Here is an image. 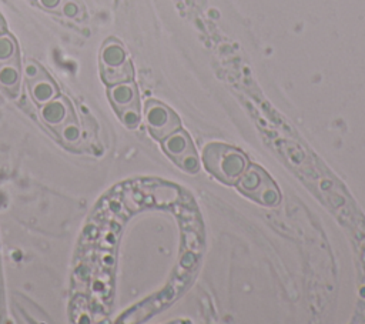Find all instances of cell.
I'll use <instances>...</instances> for the list:
<instances>
[{
    "label": "cell",
    "mask_w": 365,
    "mask_h": 324,
    "mask_svg": "<svg viewBox=\"0 0 365 324\" xmlns=\"http://www.w3.org/2000/svg\"><path fill=\"white\" fill-rule=\"evenodd\" d=\"M61 136L63 138L70 143V144H76L78 143L80 140V128L76 124V121H66L63 126H61Z\"/></svg>",
    "instance_id": "obj_12"
},
{
    "label": "cell",
    "mask_w": 365,
    "mask_h": 324,
    "mask_svg": "<svg viewBox=\"0 0 365 324\" xmlns=\"http://www.w3.org/2000/svg\"><path fill=\"white\" fill-rule=\"evenodd\" d=\"M37 3L47 10H57L63 6L64 0H37Z\"/></svg>",
    "instance_id": "obj_16"
},
{
    "label": "cell",
    "mask_w": 365,
    "mask_h": 324,
    "mask_svg": "<svg viewBox=\"0 0 365 324\" xmlns=\"http://www.w3.org/2000/svg\"><path fill=\"white\" fill-rule=\"evenodd\" d=\"M4 30H6V23H4L3 17L0 16V34H3V33H4Z\"/></svg>",
    "instance_id": "obj_17"
},
{
    "label": "cell",
    "mask_w": 365,
    "mask_h": 324,
    "mask_svg": "<svg viewBox=\"0 0 365 324\" xmlns=\"http://www.w3.org/2000/svg\"><path fill=\"white\" fill-rule=\"evenodd\" d=\"M61 11H63V14L67 16V17H76V16L78 14L80 9H78V4H77L76 1H73V0H66V1L63 3V6H61Z\"/></svg>",
    "instance_id": "obj_15"
},
{
    "label": "cell",
    "mask_w": 365,
    "mask_h": 324,
    "mask_svg": "<svg viewBox=\"0 0 365 324\" xmlns=\"http://www.w3.org/2000/svg\"><path fill=\"white\" fill-rule=\"evenodd\" d=\"M123 123L127 126V127H137L138 123H140V111H138V106L137 107H130V108H125L123 111L118 113Z\"/></svg>",
    "instance_id": "obj_13"
},
{
    "label": "cell",
    "mask_w": 365,
    "mask_h": 324,
    "mask_svg": "<svg viewBox=\"0 0 365 324\" xmlns=\"http://www.w3.org/2000/svg\"><path fill=\"white\" fill-rule=\"evenodd\" d=\"M108 97L115 107V110L120 113L125 108L130 107H137L138 106V93L137 88L133 83L125 81V83H118L110 87L108 90Z\"/></svg>",
    "instance_id": "obj_5"
},
{
    "label": "cell",
    "mask_w": 365,
    "mask_h": 324,
    "mask_svg": "<svg viewBox=\"0 0 365 324\" xmlns=\"http://www.w3.org/2000/svg\"><path fill=\"white\" fill-rule=\"evenodd\" d=\"M202 161L214 177L227 184H237L248 167V160L240 150L220 143L205 146Z\"/></svg>",
    "instance_id": "obj_1"
},
{
    "label": "cell",
    "mask_w": 365,
    "mask_h": 324,
    "mask_svg": "<svg viewBox=\"0 0 365 324\" xmlns=\"http://www.w3.org/2000/svg\"><path fill=\"white\" fill-rule=\"evenodd\" d=\"M127 54L120 43L107 41L101 50V67H118L124 64Z\"/></svg>",
    "instance_id": "obj_9"
},
{
    "label": "cell",
    "mask_w": 365,
    "mask_h": 324,
    "mask_svg": "<svg viewBox=\"0 0 365 324\" xmlns=\"http://www.w3.org/2000/svg\"><path fill=\"white\" fill-rule=\"evenodd\" d=\"M23 73H24V77L27 79V81L36 80V79L41 77L43 74H46L43 71V69L37 63H34V61H26V64L23 67Z\"/></svg>",
    "instance_id": "obj_14"
},
{
    "label": "cell",
    "mask_w": 365,
    "mask_h": 324,
    "mask_svg": "<svg viewBox=\"0 0 365 324\" xmlns=\"http://www.w3.org/2000/svg\"><path fill=\"white\" fill-rule=\"evenodd\" d=\"M29 88L34 101L41 106L57 97V86L47 74L29 81Z\"/></svg>",
    "instance_id": "obj_7"
},
{
    "label": "cell",
    "mask_w": 365,
    "mask_h": 324,
    "mask_svg": "<svg viewBox=\"0 0 365 324\" xmlns=\"http://www.w3.org/2000/svg\"><path fill=\"white\" fill-rule=\"evenodd\" d=\"M20 79L21 70L19 66V59L0 64V86L13 96H16V93L19 91Z\"/></svg>",
    "instance_id": "obj_8"
},
{
    "label": "cell",
    "mask_w": 365,
    "mask_h": 324,
    "mask_svg": "<svg viewBox=\"0 0 365 324\" xmlns=\"http://www.w3.org/2000/svg\"><path fill=\"white\" fill-rule=\"evenodd\" d=\"M17 57V46L11 36L3 33L0 34V64L9 63Z\"/></svg>",
    "instance_id": "obj_11"
},
{
    "label": "cell",
    "mask_w": 365,
    "mask_h": 324,
    "mask_svg": "<svg viewBox=\"0 0 365 324\" xmlns=\"http://www.w3.org/2000/svg\"><path fill=\"white\" fill-rule=\"evenodd\" d=\"M101 76L103 80L110 86L125 83L133 79V67L130 61H125L118 67H101Z\"/></svg>",
    "instance_id": "obj_10"
},
{
    "label": "cell",
    "mask_w": 365,
    "mask_h": 324,
    "mask_svg": "<svg viewBox=\"0 0 365 324\" xmlns=\"http://www.w3.org/2000/svg\"><path fill=\"white\" fill-rule=\"evenodd\" d=\"M237 187L250 198L265 206H275L281 198L275 183L258 166L247 167L244 174L237 181Z\"/></svg>",
    "instance_id": "obj_2"
},
{
    "label": "cell",
    "mask_w": 365,
    "mask_h": 324,
    "mask_svg": "<svg viewBox=\"0 0 365 324\" xmlns=\"http://www.w3.org/2000/svg\"><path fill=\"white\" fill-rule=\"evenodd\" d=\"M163 148L168 157L188 173L198 171L200 161L191 138L185 131H174L163 140Z\"/></svg>",
    "instance_id": "obj_3"
},
{
    "label": "cell",
    "mask_w": 365,
    "mask_h": 324,
    "mask_svg": "<svg viewBox=\"0 0 365 324\" xmlns=\"http://www.w3.org/2000/svg\"><path fill=\"white\" fill-rule=\"evenodd\" d=\"M145 121L150 133L157 140H164L180 128V118L177 114L158 101L147 103Z\"/></svg>",
    "instance_id": "obj_4"
},
{
    "label": "cell",
    "mask_w": 365,
    "mask_h": 324,
    "mask_svg": "<svg viewBox=\"0 0 365 324\" xmlns=\"http://www.w3.org/2000/svg\"><path fill=\"white\" fill-rule=\"evenodd\" d=\"M70 116V107L63 98H53L51 101L43 104L41 107V117L43 120L53 127L63 126Z\"/></svg>",
    "instance_id": "obj_6"
}]
</instances>
